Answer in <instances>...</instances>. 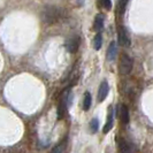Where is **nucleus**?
Returning <instances> with one entry per match:
<instances>
[{"label": "nucleus", "instance_id": "f257e3e1", "mask_svg": "<svg viewBox=\"0 0 153 153\" xmlns=\"http://www.w3.org/2000/svg\"><path fill=\"white\" fill-rule=\"evenodd\" d=\"M63 16V8L55 5H47L42 12V20L47 24H53L61 20Z\"/></svg>", "mask_w": 153, "mask_h": 153}, {"label": "nucleus", "instance_id": "f03ea898", "mask_svg": "<svg viewBox=\"0 0 153 153\" xmlns=\"http://www.w3.org/2000/svg\"><path fill=\"white\" fill-rule=\"evenodd\" d=\"M132 67H134V61L128 54H122L121 59H120V66H119V69H120V74L122 75H128L132 70Z\"/></svg>", "mask_w": 153, "mask_h": 153}, {"label": "nucleus", "instance_id": "7ed1b4c3", "mask_svg": "<svg viewBox=\"0 0 153 153\" xmlns=\"http://www.w3.org/2000/svg\"><path fill=\"white\" fill-rule=\"evenodd\" d=\"M117 36H119V43H120L121 45L124 46V47H130V45H131L130 37H129V33H128L127 29H126L123 25H120V27H119Z\"/></svg>", "mask_w": 153, "mask_h": 153}, {"label": "nucleus", "instance_id": "20e7f679", "mask_svg": "<svg viewBox=\"0 0 153 153\" xmlns=\"http://www.w3.org/2000/svg\"><path fill=\"white\" fill-rule=\"evenodd\" d=\"M79 37L77 35L71 36L69 39H67L66 42V50L68 51L69 53H76L78 51V47H79Z\"/></svg>", "mask_w": 153, "mask_h": 153}, {"label": "nucleus", "instance_id": "39448f33", "mask_svg": "<svg viewBox=\"0 0 153 153\" xmlns=\"http://www.w3.org/2000/svg\"><path fill=\"white\" fill-rule=\"evenodd\" d=\"M68 90L69 89H66L63 91V97L62 99L60 100V104L58 106V119L60 120L62 119L65 114H66V111H67V100H68Z\"/></svg>", "mask_w": 153, "mask_h": 153}, {"label": "nucleus", "instance_id": "423d86ee", "mask_svg": "<svg viewBox=\"0 0 153 153\" xmlns=\"http://www.w3.org/2000/svg\"><path fill=\"white\" fill-rule=\"evenodd\" d=\"M117 143H119V149H120V152L121 153H134L135 152V147L131 144L130 142H128L127 139L124 138H119L117 139Z\"/></svg>", "mask_w": 153, "mask_h": 153}, {"label": "nucleus", "instance_id": "0eeeda50", "mask_svg": "<svg viewBox=\"0 0 153 153\" xmlns=\"http://www.w3.org/2000/svg\"><path fill=\"white\" fill-rule=\"evenodd\" d=\"M117 114H119V117L121 120V122L127 124L130 120V116H129V109H128V106L126 105H120L119 106V109H117Z\"/></svg>", "mask_w": 153, "mask_h": 153}, {"label": "nucleus", "instance_id": "6e6552de", "mask_svg": "<svg viewBox=\"0 0 153 153\" xmlns=\"http://www.w3.org/2000/svg\"><path fill=\"white\" fill-rule=\"evenodd\" d=\"M108 91H109V85L106 81H104L99 86V90H98V94H97V98H98V101L101 102V101H104L105 98L107 97L108 94Z\"/></svg>", "mask_w": 153, "mask_h": 153}, {"label": "nucleus", "instance_id": "1a4fd4ad", "mask_svg": "<svg viewBox=\"0 0 153 153\" xmlns=\"http://www.w3.org/2000/svg\"><path fill=\"white\" fill-rule=\"evenodd\" d=\"M113 116H114V112H113V108L109 107V112H108V116H107V122L104 127V134H107L111 131V129L113 128V123H114V120H113Z\"/></svg>", "mask_w": 153, "mask_h": 153}, {"label": "nucleus", "instance_id": "9d476101", "mask_svg": "<svg viewBox=\"0 0 153 153\" xmlns=\"http://www.w3.org/2000/svg\"><path fill=\"white\" fill-rule=\"evenodd\" d=\"M116 53H117L116 42H111V44H109L107 50V59L109 61H113L115 58H116Z\"/></svg>", "mask_w": 153, "mask_h": 153}, {"label": "nucleus", "instance_id": "9b49d317", "mask_svg": "<svg viewBox=\"0 0 153 153\" xmlns=\"http://www.w3.org/2000/svg\"><path fill=\"white\" fill-rule=\"evenodd\" d=\"M104 29V15L98 14L94 17V22H93V30L101 31Z\"/></svg>", "mask_w": 153, "mask_h": 153}, {"label": "nucleus", "instance_id": "f8f14e48", "mask_svg": "<svg viewBox=\"0 0 153 153\" xmlns=\"http://www.w3.org/2000/svg\"><path fill=\"white\" fill-rule=\"evenodd\" d=\"M67 152V139H65L60 144L54 146L51 153H66Z\"/></svg>", "mask_w": 153, "mask_h": 153}, {"label": "nucleus", "instance_id": "ddd939ff", "mask_svg": "<svg viewBox=\"0 0 153 153\" xmlns=\"http://www.w3.org/2000/svg\"><path fill=\"white\" fill-rule=\"evenodd\" d=\"M92 104V97L90 92H85L84 93V99H83V109L84 111H89L90 107H91Z\"/></svg>", "mask_w": 153, "mask_h": 153}, {"label": "nucleus", "instance_id": "4468645a", "mask_svg": "<svg viewBox=\"0 0 153 153\" xmlns=\"http://www.w3.org/2000/svg\"><path fill=\"white\" fill-rule=\"evenodd\" d=\"M101 46H102V36L100 33H97L94 39H93V47H94V50L98 51L101 48Z\"/></svg>", "mask_w": 153, "mask_h": 153}, {"label": "nucleus", "instance_id": "2eb2a0df", "mask_svg": "<svg viewBox=\"0 0 153 153\" xmlns=\"http://www.w3.org/2000/svg\"><path fill=\"white\" fill-rule=\"evenodd\" d=\"M127 5H128V1L127 0H120L117 2V12L120 14H123L126 12V8H127Z\"/></svg>", "mask_w": 153, "mask_h": 153}, {"label": "nucleus", "instance_id": "dca6fc26", "mask_svg": "<svg viewBox=\"0 0 153 153\" xmlns=\"http://www.w3.org/2000/svg\"><path fill=\"white\" fill-rule=\"evenodd\" d=\"M90 128H91L92 134H96L98 131L99 128V122H98V119H92L91 122H90Z\"/></svg>", "mask_w": 153, "mask_h": 153}, {"label": "nucleus", "instance_id": "f3484780", "mask_svg": "<svg viewBox=\"0 0 153 153\" xmlns=\"http://www.w3.org/2000/svg\"><path fill=\"white\" fill-rule=\"evenodd\" d=\"M100 5L104 6L106 9H111V7H112V2H111L109 0H102V1L100 2Z\"/></svg>", "mask_w": 153, "mask_h": 153}]
</instances>
